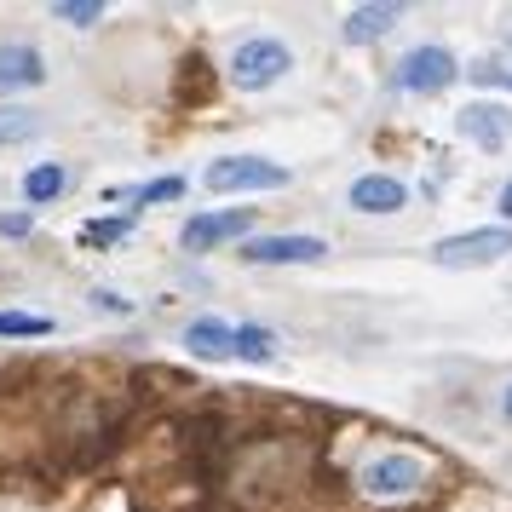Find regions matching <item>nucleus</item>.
<instances>
[{"instance_id":"nucleus-18","label":"nucleus","mask_w":512,"mask_h":512,"mask_svg":"<svg viewBox=\"0 0 512 512\" xmlns=\"http://www.w3.org/2000/svg\"><path fill=\"white\" fill-rule=\"evenodd\" d=\"M185 190V179H156V185H139V190H116V196H127V202H173Z\"/></svg>"},{"instance_id":"nucleus-15","label":"nucleus","mask_w":512,"mask_h":512,"mask_svg":"<svg viewBox=\"0 0 512 512\" xmlns=\"http://www.w3.org/2000/svg\"><path fill=\"white\" fill-rule=\"evenodd\" d=\"M0 334H12V340L52 334V317H35V311H0Z\"/></svg>"},{"instance_id":"nucleus-13","label":"nucleus","mask_w":512,"mask_h":512,"mask_svg":"<svg viewBox=\"0 0 512 512\" xmlns=\"http://www.w3.org/2000/svg\"><path fill=\"white\" fill-rule=\"evenodd\" d=\"M236 357L271 363V357H277V334H265V328H254V323H236Z\"/></svg>"},{"instance_id":"nucleus-2","label":"nucleus","mask_w":512,"mask_h":512,"mask_svg":"<svg viewBox=\"0 0 512 512\" xmlns=\"http://www.w3.org/2000/svg\"><path fill=\"white\" fill-rule=\"evenodd\" d=\"M288 64H294V52L282 47V41L254 35V41H242V47L231 52V81L242 87V93H259V87L282 81V75H288Z\"/></svg>"},{"instance_id":"nucleus-11","label":"nucleus","mask_w":512,"mask_h":512,"mask_svg":"<svg viewBox=\"0 0 512 512\" xmlns=\"http://www.w3.org/2000/svg\"><path fill=\"white\" fill-rule=\"evenodd\" d=\"M41 52L35 47H0V93H18V87H41Z\"/></svg>"},{"instance_id":"nucleus-17","label":"nucleus","mask_w":512,"mask_h":512,"mask_svg":"<svg viewBox=\"0 0 512 512\" xmlns=\"http://www.w3.org/2000/svg\"><path fill=\"white\" fill-rule=\"evenodd\" d=\"M52 18H64V24H93V18H104V6H98V0H58V6H52Z\"/></svg>"},{"instance_id":"nucleus-1","label":"nucleus","mask_w":512,"mask_h":512,"mask_svg":"<svg viewBox=\"0 0 512 512\" xmlns=\"http://www.w3.org/2000/svg\"><path fill=\"white\" fill-rule=\"evenodd\" d=\"M426 478H432V466L420 461V455H397V449L369 455V461L357 466V489H363L369 501H380V507L415 501L420 489H426Z\"/></svg>"},{"instance_id":"nucleus-7","label":"nucleus","mask_w":512,"mask_h":512,"mask_svg":"<svg viewBox=\"0 0 512 512\" xmlns=\"http://www.w3.org/2000/svg\"><path fill=\"white\" fill-rule=\"evenodd\" d=\"M248 225H254V213H248V208H231V213H196V219L185 225V248H190V254H202V248H213V242L248 236Z\"/></svg>"},{"instance_id":"nucleus-20","label":"nucleus","mask_w":512,"mask_h":512,"mask_svg":"<svg viewBox=\"0 0 512 512\" xmlns=\"http://www.w3.org/2000/svg\"><path fill=\"white\" fill-rule=\"evenodd\" d=\"M93 305H98V311H110V317H127V311H133V300H121L116 288H98Z\"/></svg>"},{"instance_id":"nucleus-3","label":"nucleus","mask_w":512,"mask_h":512,"mask_svg":"<svg viewBox=\"0 0 512 512\" xmlns=\"http://www.w3.org/2000/svg\"><path fill=\"white\" fill-rule=\"evenodd\" d=\"M501 254H512V225L443 236L438 248H432V265H443V271H466V265H495Z\"/></svg>"},{"instance_id":"nucleus-19","label":"nucleus","mask_w":512,"mask_h":512,"mask_svg":"<svg viewBox=\"0 0 512 512\" xmlns=\"http://www.w3.org/2000/svg\"><path fill=\"white\" fill-rule=\"evenodd\" d=\"M127 231H133V219H98V225H87V242H116Z\"/></svg>"},{"instance_id":"nucleus-5","label":"nucleus","mask_w":512,"mask_h":512,"mask_svg":"<svg viewBox=\"0 0 512 512\" xmlns=\"http://www.w3.org/2000/svg\"><path fill=\"white\" fill-rule=\"evenodd\" d=\"M242 259L248 265H317L328 259V242L323 236H248Z\"/></svg>"},{"instance_id":"nucleus-23","label":"nucleus","mask_w":512,"mask_h":512,"mask_svg":"<svg viewBox=\"0 0 512 512\" xmlns=\"http://www.w3.org/2000/svg\"><path fill=\"white\" fill-rule=\"evenodd\" d=\"M501 213H507V219H512V179H507V185H501Z\"/></svg>"},{"instance_id":"nucleus-6","label":"nucleus","mask_w":512,"mask_h":512,"mask_svg":"<svg viewBox=\"0 0 512 512\" xmlns=\"http://www.w3.org/2000/svg\"><path fill=\"white\" fill-rule=\"evenodd\" d=\"M455 52L449 47H415L403 64H397V87L403 93H438V87H449L455 81Z\"/></svg>"},{"instance_id":"nucleus-22","label":"nucleus","mask_w":512,"mask_h":512,"mask_svg":"<svg viewBox=\"0 0 512 512\" xmlns=\"http://www.w3.org/2000/svg\"><path fill=\"white\" fill-rule=\"evenodd\" d=\"M0 231H6V236H29V213H12V219H0Z\"/></svg>"},{"instance_id":"nucleus-10","label":"nucleus","mask_w":512,"mask_h":512,"mask_svg":"<svg viewBox=\"0 0 512 512\" xmlns=\"http://www.w3.org/2000/svg\"><path fill=\"white\" fill-rule=\"evenodd\" d=\"M461 133L478 144V150H501V139H507V110H495V104H466Z\"/></svg>"},{"instance_id":"nucleus-14","label":"nucleus","mask_w":512,"mask_h":512,"mask_svg":"<svg viewBox=\"0 0 512 512\" xmlns=\"http://www.w3.org/2000/svg\"><path fill=\"white\" fill-rule=\"evenodd\" d=\"M64 185H70V173H64L58 162H47V167H35V173L24 179V196H29V202H52Z\"/></svg>"},{"instance_id":"nucleus-24","label":"nucleus","mask_w":512,"mask_h":512,"mask_svg":"<svg viewBox=\"0 0 512 512\" xmlns=\"http://www.w3.org/2000/svg\"><path fill=\"white\" fill-rule=\"evenodd\" d=\"M507 415H512V386H507Z\"/></svg>"},{"instance_id":"nucleus-12","label":"nucleus","mask_w":512,"mask_h":512,"mask_svg":"<svg viewBox=\"0 0 512 512\" xmlns=\"http://www.w3.org/2000/svg\"><path fill=\"white\" fill-rule=\"evenodd\" d=\"M397 18H403L397 6H357V12L346 18V41H351V47H363V41H380V35H386Z\"/></svg>"},{"instance_id":"nucleus-8","label":"nucleus","mask_w":512,"mask_h":512,"mask_svg":"<svg viewBox=\"0 0 512 512\" xmlns=\"http://www.w3.org/2000/svg\"><path fill=\"white\" fill-rule=\"evenodd\" d=\"M185 346H190V357L225 363V357H236V323H225V317H196L185 328Z\"/></svg>"},{"instance_id":"nucleus-21","label":"nucleus","mask_w":512,"mask_h":512,"mask_svg":"<svg viewBox=\"0 0 512 512\" xmlns=\"http://www.w3.org/2000/svg\"><path fill=\"white\" fill-rule=\"evenodd\" d=\"M484 87H512V70H472Z\"/></svg>"},{"instance_id":"nucleus-4","label":"nucleus","mask_w":512,"mask_h":512,"mask_svg":"<svg viewBox=\"0 0 512 512\" xmlns=\"http://www.w3.org/2000/svg\"><path fill=\"white\" fill-rule=\"evenodd\" d=\"M288 185V167L259 162V156H225L208 167V190L231 196V190H282Z\"/></svg>"},{"instance_id":"nucleus-16","label":"nucleus","mask_w":512,"mask_h":512,"mask_svg":"<svg viewBox=\"0 0 512 512\" xmlns=\"http://www.w3.org/2000/svg\"><path fill=\"white\" fill-rule=\"evenodd\" d=\"M35 133H41V121H35V110H0V144L35 139Z\"/></svg>"},{"instance_id":"nucleus-9","label":"nucleus","mask_w":512,"mask_h":512,"mask_svg":"<svg viewBox=\"0 0 512 512\" xmlns=\"http://www.w3.org/2000/svg\"><path fill=\"white\" fill-rule=\"evenodd\" d=\"M409 202V190H403V179H392V173H363L357 185H351V208L357 213H397Z\"/></svg>"}]
</instances>
